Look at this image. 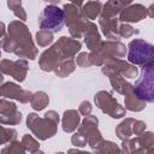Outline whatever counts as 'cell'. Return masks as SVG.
<instances>
[{
    "instance_id": "6da1fadb",
    "label": "cell",
    "mask_w": 154,
    "mask_h": 154,
    "mask_svg": "<svg viewBox=\"0 0 154 154\" xmlns=\"http://www.w3.org/2000/svg\"><path fill=\"white\" fill-rule=\"evenodd\" d=\"M65 23V14L61 8L54 5H48L38 16V26L43 30L58 32Z\"/></svg>"
},
{
    "instance_id": "7a4b0ae2",
    "label": "cell",
    "mask_w": 154,
    "mask_h": 154,
    "mask_svg": "<svg viewBox=\"0 0 154 154\" xmlns=\"http://www.w3.org/2000/svg\"><path fill=\"white\" fill-rule=\"evenodd\" d=\"M144 43L143 41H132L130 43V52H129V60L135 64H142L144 60Z\"/></svg>"
}]
</instances>
